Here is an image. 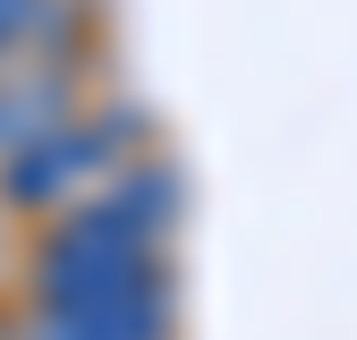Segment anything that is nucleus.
Masks as SVG:
<instances>
[{"mask_svg": "<svg viewBox=\"0 0 357 340\" xmlns=\"http://www.w3.org/2000/svg\"><path fill=\"white\" fill-rule=\"evenodd\" d=\"M0 137H9V119H0Z\"/></svg>", "mask_w": 357, "mask_h": 340, "instance_id": "7ed1b4c3", "label": "nucleus"}, {"mask_svg": "<svg viewBox=\"0 0 357 340\" xmlns=\"http://www.w3.org/2000/svg\"><path fill=\"white\" fill-rule=\"evenodd\" d=\"M34 340H77V332H60V323H34Z\"/></svg>", "mask_w": 357, "mask_h": 340, "instance_id": "f03ea898", "label": "nucleus"}, {"mask_svg": "<svg viewBox=\"0 0 357 340\" xmlns=\"http://www.w3.org/2000/svg\"><path fill=\"white\" fill-rule=\"evenodd\" d=\"M102 153H111V137H94V128H52L34 153H17L9 196H17V204H26V196H60L68 179H85V162L102 170Z\"/></svg>", "mask_w": 357, "mask_h": 340, "instance_id": "f257e3e1", "label": "nucleus"}]
</instances>
